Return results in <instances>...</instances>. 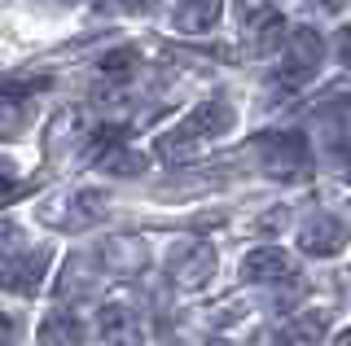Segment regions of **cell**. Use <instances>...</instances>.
<instances>
[{
  "label": "cell",
  "instance_id": "obj_8",
  "mask_svg": "<svg viewBox=\"0 0 351 346\" xmlns=\"http://www.w3.org/2000/svg\"><path fill=\"white\" fill-rule=\"evenodd\" d=\"M106 272H119V276H136L145 272L149 263V245L141 241V237H106V245L97 250Z\"/></svg>",
  "mask_w": 351,
  "mask_h": 346
},
{
  "label": "cell",
  "instance_id": "obj_5",
  "mask_svg": "<svg viewBox=\"0 0 351 346\" xmlns=\"http://www.w3.org/2000/svg\"><path fill=\"white\" fill-rule=\"evenodd\" d=\"M259 154H263V167L268 176H299L307 167V140L285 132V136H259Z\"/></svg>",
  "mask_w": 351,
  "mask_h": 346
},
{
  "label": "cell",
  "instance_id": "obj_18",
  "mask_svg": "<svg viewBox=\"0 0 351 346\" xmlns=\"http://www.w3.org/2000/svg\"><path fill=\"white\" fill-rule=\"evenodd\" d=\"M119 5H123V9H132V14H149V9L158 5V0H119Z\"/></svg>",
  "mask_w": 351,
  "mask_h": 346
},
{
  "label": "cell",
  "instance_id": "obj_4",
  "mask_svg": "<svg viewBox=\"0 0 351 346\" xmlns=\"http://www.w3.org/2000/svg\"><path fill=\"white\" fill-rule=\"evenodd\" d=\"M167 276L176 289H202L215 276V250L206 241H184L167 258Z\"/></svg>",
  "mask_w": 351,
  "mask_h": 346
},
{
  "label": "cell",
  "instance_id": "obj_1",
  "mask_svg": "<svg viewBox=\"0 0 351 346\" xmlns=\"http://www.w3.org/2000/svg\"><path fill=\"white\" fill-rule=\"evenodd\" d=\"M228 127H233V110H228L224 101H202V105H193V110L180 118L176 132H167V136L158 140V149H162V158H167V162H176V158L193 154V145H202V140L224 136Z\"/></svg>",
  "mask_w": 351,
  "mask_h": 346
},
{
  "label": "cell",
  "instance_id": "obj_10",
  "mask_svg": "<svg viewBox=\"0 0 351 346\" xmlns=\"http://www.w3.org/2000/svg\"><path fill=\"white\" fill-rule=\"evenodd\" d=\"M44 272H49V250H27V254H9L5 258V289L9 294H36Z\"/></svg>",
  "mask_w": 351,
  "mask_h": 346
},
{
  "label": "cell",
  "instance_id": "obj_20",
  "mask_svg": "<svg viewBox=\"0 0 351 346\" xmlns=\"http://www.w3.org/2000/svg\"><path fill=\"white\" fill-rule=\"evenodd\" d=\"M329 5H334V0H329Z\"/></svg>",
  "mask_w": 351,
  "mask_h": 346
},
{
  "label": "cell",
  "instance_id": "obj_9",
  "mask_svg": "<svg viewBox=\"0 0 351 346\" xmlns=\"http://www.w3.org/2000/svg\"><path fill=\"white\" fill-rule=\"evenodd\" d=\"M97 324H101V342L106 346H145L141 316L132 307H123V302H110V307H101Z\"/></svg>",
  "mask_w": 351,
  "mask_h": 346
},
{
  "label": "cell",
  "instance_id": "obj_11",
  "mask_svg": "<svg viewBox=\"0 0 351 346\" xmlns=\"http://www.w3.org/2000/svg\"><path fill=\"white\" fill-rule=\"evenodd\" d=\"M36 342H40V346H84V324H80V316H75V311L58 307V311H49V316L40 320Z\"/></svg>",
  "mask_w": 351,
  "mask_h": 346
},
{
  "label": "cell",
  "instance_id": "obj_17",
  "mask_svg": "<svg viewBox=\"0 0 351 346\" xmlns=\"http://www.w3.org/2000/svg\"><path fill=\"white\" fill-rule=\"evenodd\" d=\"M338 57H343V66H351V27L338 31Z\"/></svg>",
  "mask_w": 351,
  "mask_h": 346
},
{
  "label": "cell",
  "instance_id": "obj_2",
  "mask_svg": "<svg viewBox=\"0 0 351 346\" xmlns=\"http://www.w3.org/2000/svg\"><path fill=\"white\" fill-rule=\"evenodd\" d=\"M321 57H325V44L321 36H316L312 27H299L290 31V44L281 53V83H290V88H299V83L316 79V70H321Z\"/></svg>",
  "mask_w": 351,
  "mask_h": 346
},
{
  "label": "cell",
  "instance_id": "obj_3",
  "mask_svg": "<svg viewBox=\"0 0 351 346\" xmlns=\"http://www.w3.org/2000/svg\"><path fill=\"white\" fill-rule=\"evenodd\" d=\"M101 211H106V193L101 189H75V193H58L40 215H44V224H53V228H84V224H93Z\"/></svg>",
  "mask_w": 351,
  "mask_h": 346
},
{
  "label": "cell",
  "instance_id": "obj_13",
  "mask_svg": "<svg viewBox=\"0 0 351 346\" xmlns=\"http://www.w3.org/2000/svg\"><path fill=\"white\" fill-rule=\"evenodd\" d=\"M219 14H224V0H184L171 23H176V31H184V36H202V31H211L219 23Z\"/></svg>",
  "mask_w": 351,
  "mask_h": 346
},
{
  "label": "cell",
  "instance_id": "obj_16",
  "mask_svg": "<svg viewBox=\"0 0 351 346\" xmlns=\"http://www.w3.org/2000/svg\"><path fill=\"white\" fill-rule=\"evenodd\" d=\"M136 62H141V53L132 49V44H123V49H114V53H106V57H101V75H106L110 83H123V79H132Z\"/></svg>",
  "mask_w": 351,
  "mask_h": 346
},
{
  "label": "cell",
  "instance_id": "obj_14",
  "mask_svg": "<svg viewBox=\"0 0 351 346\" xmlns=\"http://www.w3.org/2000/svg\"><path fill=\"white\" fill-rule=\"evenodd\" d=\"M97 167H101L106 176H141V171H145V154H141V149L119 145V149H110V154L97 158Z\"/></svg>",
  "mask_w": 351,
  "mask_h": 346
},
{
  "label": "cell",
  "instance_id": "obj_19",
  "mask_svg": "<svg viewBox=\"0 0 351 346\" xmlns=\"http://www.w3.org/2000/svg\"><path fill=\"white\" fill-rule=\"evenodd\" d=\"M334 346H351V329H347V333H338V338H334Z\"/></svg>",
  "mask_w": 351,
  "mask_h": 346
},
{
  "label": "cell",
  "instance_id": "obj_15",
  "mask_svg": "<svg viewBox=\"0 0 351 346\" xmlns=\"http://www.w3.org/2000/svg\"><path fill=\"white\" fill-rule=\"evenodd\" d=\"M237 18L246 31H259V27L277 23L281 9H277V0H237Z\"/></svg>",
  "mask_w": 351,
  "mask_h": 346
},
{
  "label": "cell",
  "instance_id": "obj_12",
  "mask_svg": "<svg viewBox=\"0 0 351 346\" xmlns=\"http://www.w3.org/2000/svg\"><path fill=\"white\" fill-rule=\"evenodd\" d=\"M325 329H329V311H303V316L281 324L277 338H281V346H321Z\"/></svg>",
  "mask_w": 351,
  "mask_h": 346
},
{
  "label": "cell",
  "instance_id": "obj_6",
  "mask_svg": "<svg viewBox=\"0 0 351 346\" xmlns=\"http://www.w3.org/2000/svg\"><path fill=\"white\" fill-rule=\"evenodd\" d=\"M343 245H347V228L334 215H312L299 228V250L312 254V258H334Z\"/></svg>",
  "mask_w": 351,
  "mask_h": 346
},
{
  "label": "cell",
  "instance_id": "obj_7",
  "mask_svg": "<svg viewBox=\"0 0 351 346\" xmlns=\"http://www.w3.org/2000/svg\"><path fill=\"white\" fill-rule=\"evenodd\" d=\"M294 276V258L281 245H259L241 258V280L250 285H272V280H290Z\"/></svg>",
  "mask_w": 351,
  "mask_h": 346
}]
</instances>
